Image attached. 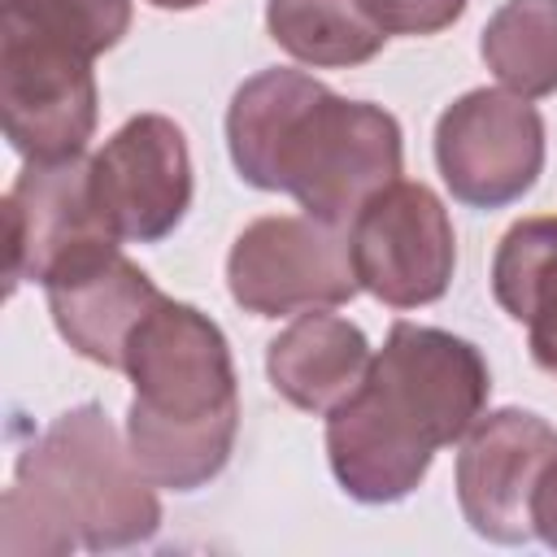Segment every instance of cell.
I'll use <instances>...</instances> for the list:
<instances>
[{"instance_id":"1","label":"cell","mask_w":557,"mask_h":557,"mask_svg":"<svg viewBox=\"0 0 557 557\" xmlns=\"http://www.w3.org/2000/svg\"><path fill=\"white\" fill-rule=\"evenodd\" d=\"M483 352L440 326L392 322L348 400L326 413V461L361 505L405 500L435 453L457 444L487 409Z\"/></svg>"},{"instance_id":"2","label":"cell","mask_w":557,"mask_h":557,"mask_svg":"<svg viewBox=\"0 0 557 557\" xmlns=\"http://www.w3.org/2000/svg\"><path fill=\"white\" fill-rule=\"evenodd\" d=\"M226 152L257 191H287L309 218L348 226L357 209L400 178V122L370 104L335 96L305 70H261L226 104Z\"/></svg>"},{"instance_id":"3","label":"cell","mask_w":557,"mask_h":557,"mask_svg":"<svg viewBox=\"0 0 557 557\" xmlns=\"http://www.w3.org/2000/svg\"><path fill=\"white\" fill-rule=\"evenodd\" d=\"M122 370L135 387L126 444L165 492L218 479L239 435V383L222 326L187 300L161 296L126 339Z\"/></svg>"},{"instance_id":"4","label":"cell","mask_w":557,"mask_h":557,"mask_svg":"<svg viewBox=\"0 0 557 557\" xmlns=\"http://www.w3.org/2000/svg\"><path fill=\"white\" fill-rule=\"evenodd\" d=\"M161 531L157 483L131 457L109 413L87 400L57 413L22 448L0 505V548L9 557L109 553Z\"/></svg>"},{"instance_id":"5","label":"cell","mask_w":557,"mask_h":557,"mask_svg":"<svg viewBox=\"0 0 557 557\" xmlns=\"http://www.w3.org/2000/svg\"><path fill=\"white\" fill-rule=\"evenodd\" d=\"M231 300L252 318L348 305L361 283L339 226L309 213H270L248 222L226 252Z\"/></svg>"},{"instance_id":"6","label":"cell","mask_w":557,"mask_h":557,"mask_svg":"<svg viewBox=\"0 0 557 557\" xmlns=\"http://www.w3.org/2000/svg\"><path fill=\"white\" fill-rule=\"evenodd\" d=\"M348 257L361 292L392 309L435 305L457 265V235L426 183H387L348 222Z\"/></svg>"},{"instance_id":"7","label":"cell","mask_w":557,"mask_h":557,"mask_svg":"<svg viewBox=\"0 0 557 557\" xmlns=\"http://www.w3.org/2000/svg\"><path fill=\"white\" fill-rule=\"evenodd\" d=\"M435 165L453 200L505 209L522 200L544 170V117L513 91L474 87L440 113Z\"/></svg>"},{"instance_id":"8","label":"cell","mask_w":557,"mask_h":557,"mask_svg":"<svg viewBox=\"0 0 557 557\" xmlns=\"http://www.w3.org/2000/svg\"><path fill=\"white\" fill-rule=\"evenodd\" d=\"M187 135L165 113L126 117L91 157V196L117 239L161 244L191 209Z\"/></svg>"},{"instance_id":"9","label":"cell","mask_w":557,"mask_h":557,"mask_svg":"<svg viewBox=\"0 0 557 557\" xmlns=\"http://www.w3.org/2000/svg\"><path fill=\"white\" fill-rule=\"evenodd\" d=\"M96 74L91 61L39 44L0 35V122L4 139L26 161L83 157L96 135Z\"/></svg>"},{"instance_id":"10","label":"cell","mask_w":557,"mask_h":557,"mask_svg":"<svg viewBox=\"0 0 557 557\" xmlns=\"http://www.w3.org/2000/svg\"><path fill=\"white\" fill-rule=\"evenodd\" d=\"M557 453V431L531 409H483L461 435L457 453V505L470 531L487 544H527L531 492L548 457Z\"/></svg>"},{"instance_id":"11","label":"cell","mask_w":557,"mask_h":557,"mask_svg":"<svg viewBox=\"0 0 557 557\" xmlns=\"http://www.w3.org/2000/svg\"><path fill=\"white\" fill-rule=\"evenodd\" d=\"M9 218V292H17L26 278L44 283L57 265L70 257L122 244L96 196H91V161L65 157V161H26L4 196Z\"/></svg>"},{"instance_id":"12","label":"cell","mask_w":557,"mask_h":557,"mask_svg":"<svg viewBox=\"0 0 557 557\" xmlns=\"http://www.w3.org/2000/svg\"><path fill=\"white\" fill-rule=\"evenodd\" d=\"M48 313L57 335L87 361L104 370H122V352L139 318L161 300L157 283L117 248L100 244L44 278Z\"/></svg>"},{"instance_id":"13","label":"cell","mask_w":557,"mask_h":557,"mask_svg":"<svg viewBox=\"0 0 557 557\" xmlns=\"http://www.w3.org/2000/svg\"><path fill=\"white\" fill-rule=\"evenodd\" d=\"M370 357V339L357 322L326 309H305L265 344V374L287 405L305 413H331L357 392Z\"/></svg>"},{"instance_id":"14","label":"cell","mask_w":557,"mask_h":557,"mask_svg":"<svg viewBox=\"0 0 557 557\" xmlns=\"http://www.w3.org/2000/svg\"><path fill=\"white\" fill-rule=\"evenodd\" d=\"M496 305L527 326V348L557 379V213L513 222L492 257Z\"/></svg>"},{"instance_id":"15","label":"cell","mask_w":557,"mask_h":557,"mask_svg":"<svg viewBox=\"0 0 557 557\" xmlns=\"http://www.w3.org/2000/svg\"><path fill=\"white\" fill-rule=\"evenodd\" d=\"M265 30L292 61L313 70L366 65L387 39L361 0H265Z\"/></svg>"},{"instance_id":"16","label":"cell","mask_w":557,"mask_h":557,"mask_svg":"<svg viewBox=\"0 0 557 557\" xmlns=\"http://www.w3.org/2000/svg\"><path fill=\"white\" fill-rule=\"evenodd\" d=\"M479 57L522 100H544L557 91V0H505L483 35Z\"/></svg>"},{"instance_id":"17","label":"cell","mask_w":557,"mask_h":557,"mask_svg":"<svg viewBox=\"0 0 557 557\" xmlns=\"http://www.w3.org/2000/svg\"><path fill=\"white\" fill-rule=\"evenodd\" d=\"M131 30V0H4L0 35L70 48L87 61L117 48Z\"/></svg>"},{"instance_id":"18","label":"cell","mask_w":557,"mask_h":557,"mask_svg":"<svg viewBox=\"0 0 557 557\" xmlns=\"http://www.w3.org/2000/svg\"><path fill=\"white\" fill-rule=\"evenodd\" d=\"M466 4L470 0H361L383 35H440L466 13Z\"/></svg>"},{"instance_id":"19","label":"cell","mask_w":557,"mask_h":557,"mask_svg":"<svg viewBox=\"0 0 557 557\" xmlns=\"http://www.w3.org/2000/svg\"><path fill=\"white\" fill-rule=\"evenodd\" d=\"M531 531L557 553V453L548 457V466L535 479V492H531Z\"/></svg>"},{"instance_id":"20","label":"cell","mask_w":557,"mask_h":557,"mask_svg":"<svg viewBox=\"0 0 557 557\" xmlns=\"http://www.w3.org/2000/svg\"><path fill=\"white\" fill-rule=\"evenodd\" d=\"M152 9H165V13H187V9H200L205 0H148Z\"/></svg>"}]
</instances>
